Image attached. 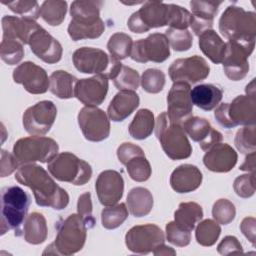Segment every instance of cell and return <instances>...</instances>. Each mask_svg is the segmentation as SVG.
Instances as JSON below:
<instances>
[{"instance_id": "cell-51", "label": "cell", "mask_w": 256, "mask_h": 256, "mask_svg": "<svg viewBox=\"0 0 256 256\" xmlns=\"http://www.w3.org/2000/svg\"><path fill=\"white\" fill-rule=\"evenodd\" d=\"M77 212L84 220L88 229L94 227L96 220L92 214V201L90 192H85L79 196L77 202Z\"/></svg>"}, {"instance_id": "cell-26", "label": "cell", "mask_w": 256, "mask_h": 256, "mask_svg": "<svg viewBox=\"0 0 256 256\" xmlns=\"http://www.w3.org/2000/svg\"><path fill=\"white\" fill-rule=\"evenodd\" d=\"M222 1H197L193 0L190 2L192 10V17L190 26L195 33L199 36L204 31L212 29L214 17L218 13L219 6Z\"/></svg>"}, {"instance_id": "cell-45", "label": "cell", "mask_w": 256, "mask_h": 256, "mask_svg": "<svg viewBox=\"0 0 256 256\" xmlns=\"http://www.w3.org/2000/svg\"><path fill=\"white\" fill-rule=\"evenodd\" d=\"M165 36L168 39L169 45L175 51H187L191 48L193 44V38L191 33L187 30H180L174 28H168L165 31Z\"/></svg>"}, {"instance_id": "cell-6", "label": "cell", "mask_w": 256, "mask_h": 256, "mask_svg": "<svg viewBox=\"0 0 256 256\" xmlns=\"http://www.w3.org/2000/svg\"><path fill=\"white\" fill-rule=\"evenodd\" d=\"M87 229L84 220L78 213L69 215L59 223L55 241L49 245L54 249L52 254L68 256L79 252L85 244Z\"/></svg>"}, {"instance_id": "cell-37", "label": "cell", "mask_w": 256, "mask_h": 256, "mask_svg": "<svg viewBox=\"0 0 256 256\" xmlns=\"http://www.w3.org/2000/svg\"><path fill=\"white\" fill-rule=\"evenodd\" d=\"M67 2L60 0L44 1L40 8V16L51 26L60 25L66 16Z\"/></svg>"}, {"instance_id": "cell-36", "label": "cell", "mask_w": 256, "mask_h": 256, "mask_svg": "<svg viewBox=\"0 0 256 256\" xmlns=\"http://www.w3.org/2000/svg\"><path fill=\"white\" fill-rule=\"evenodd\" d=\"M155 128L154 114L149 109H140L128 127L129 134L136 140L148 138Z\"/></svg>"}, {"instance_id": "cell-57", "label": "cell", "mask_w": 256, "mask_h": 256, "mask_svg": "<svg viewBox=\"0 0 256 256\" xmlns=\"http://www.w3.org/2000/svg\"><path fill=\"white\" fill-rule=\"evenodd\" d=\"M245 91H246L247 95L255 96V79H252V81L246 86Z\"/></svg>"}, {"instance_id": "cell-25", "label": "cell", "mask_w": 256, "mask_h": 256, "mask_svg": "<svg viewBox=\"0 0 256 256\" xmlns=\"http://www.w3.org/2000/svg\"><path fill=\"white\" fill-rule=\"evenodd\" d=\"M238 160L237 152L227 143H217L206 151L203 163L212 172L226 173L234 168Z\"/></svg>"}, {"instance_id": "cell-9", "label": "cell", "mask_w": 256, "mask_h": 256, "mask_svg": "<svg viewBox=\"0 0 256 256\" xmlns=\"http://www.w3.org/2000/svg\"><path fill=\"white\" fill-rule=\"evenodd\" d=\"M47 168L55 179L76 186L86 184L92 176L90 164L70 152L57 154L48 163Z\"/></svg>"}, {"instance_id": "cell-22", "label": "cell", "mask_w": 256, "mask_h": 256, "mask_svg": "<svg viewBox=\"0 0 256 256\" xmlns=\"http://www.w3.org/2000/svg\"><path fill=\"white\" fill-rule=\"evenodd\" d=\"M95 189L99 202L103 206H112L118 203L124 192L122 175L115 170L102 171L96 180Z\"/></svg>"}, {"instance_id": "cell-13", "label": "cell", "mask_w": 256, "mask_h": 256, "mask_svg": "<svg viewBox=\"0 0 256 256\" xmlns=\"http://www.w3.org/2000/svg\"><path fill=\"white\" fill-rule=\"evenodd\" d=\"M57 108L52 101L43 100L27 108L22 117L25 131L30 135L43 136L55 122Z\"/></svg>"}, {"instance_id": "cell-35", "label": "cell", "mask_w": 256, "mask_h": 256, "mask_svg": "<svg viewBox=\"0 0 256 256\" xmlns=\"http://www.w3.org/2000/svg\"><path fill=\"white\" fill-rule=\"evenodd\" d=\"M77 78L64 70L54 71L49 77V90L60 99L74 97Z\"/></svg>"}, {"instance_id": "cell-24", "label": "cell", "mask_w": 256, "mask_h": 256, "mask_svg": "<svg viewBox=\"0 0 256 256\" xmlns=\"http://www.w3.org/2000/svg\"><path fill=\"white\" fill-rule=\"evenodd\" d=\"M28 45L31 51L45 63L54 64L61 60L63 48L60 42L42 27L31 35Z\"/></svg>"}, {"instance_id": "cell-52", "label": "cell", "mask_w": 256, "mask_h": 256, "mask_svg": "<svg viewBox=\"0 0 256 256\" xmlns=\"http://www.w3.org/2000/svg\"><path fill=\"white\" fill-rule=\"evenodd\" d=\"M217 251L221 255H230V254H240L243 253V248L241 243L235 236L228 235L224 237L217 246Z\"/></svg>"}, {"instance_id": "cell-17", "label": "cell", "mask_w": 256, "mask_h": 256, "mask_svg": "<svg viewBox=\"0 0 256 256\" xmlns=\"http://www.w3.org/2000/svg\"><path fill=\"white\" fill-rule=\"evenodd\" d=\"M120 163L126 166L130 178L136 182H144L151 176L152 169L141 147L130 142H124L117 148Z\"/></svg>"}, {"instance_id": "cell-33", "label": "cell", "mask_w": 256, "mask_h": 256, "mask_svg": "<svg viewBox=\"0 0 256 256\" xmlns=\"http://www.w3.org/2000/svg\"><path fill=\"white\" fill-rule=\"evenodd\" d=\"M127 208L135 217L148 215L153 208V196L151 192L144 187H135L127 195Z\"/></svg>"}, {"instance_id": "cell-55", "label": "cell", "mask_w": 256, "mask_h": 256, "mask_svg": "<svg viewBox=\"0 0 256 256\" xmlns=\"http://www.w3.org/2000/svg\"><path fill=\"white\" fill-rule=\"evenodd\" d=\"M240 170L255 173V152L247 154L244 163L240 166Z\"/></svg>"}, {"instance_id": "cell-39", "label": "cell", "mask_w": 256, "mask_h": 256, "mask_svg": "<svg viewBox=\"0 0 256 256\" xmlns=\"http://www.w3.org/2000/svg\"><path fill=\"white\" fill-rule=\"evenodd\" d=\"M221 233V227L215 220L206 219L198 223L195 231V238L198 244L209 247L216 243Z\"/></svg>"}, {"instance_id": "cell-42", "label": "cell", "mask_w": 256, "mask_h": 256, "mask_svg": "<svg viewBox=\"0 0 256 256\" xmlns=\"http://www.w3.org/2000/svg\"><path fill=\"white\" fill-rule=\"evenodd\" d=\"M234 144L238 151L243 154H250L256 149V127L248 125L240 128L234 139Z\"/></svg>"}, {"instance_id": "cell-40", "label": "cell", "mask_w": 256, "mask_h": 256, "mask_svg": "<svg viewBox=\"0 0 256 256\" xmlns=\"http://www.w3.org/2000/svg\"><path fill=\"white\" fill-rule=\"evenodd\" d=\"M128 217V208L125 203L107 206L101 212V223L106 229H115L121 226Z\"/></svg>"}, {"instance_id": "cell-27", "label": "cell", "mask_w": 256, "mask_h": 256, "mask_svg": "<svg viewBox=\"0 0 256 256\" xmlns=\"http://www.w3.org/2000/svg\"><path fill=\"white\" fill-rule=\"evenodd\" d=\"M1 23L3 31L2 38L16 40L22 44H28L31 35L41 27L34 20L10 15H5Z\"/></svg>"}, {"instance_id": "cell-10", "label": "cell", "mask_w": 256, "mask_h": 256, "mask_svg": "<svg viewBox=\"0 0 256 256\" xmlns=\"http://www.w3.org/2000/svg\"><path fill=\"white\" fill-rule=\"evenodd\" d=\"M58 143L49 137L29 136L17 140L13 146V154L20 164L34 162L49 163L57 154Z\"/></svg>"}, {"instance_id": "cell-34", "label": "cell", "mask_w": 256, "mask_h": 256, "mask_svg": "<svg viewBox=\"0 0 256 256\" xmlns=\"http://www.w3.org/2000/svg\"><path fill=\"white\" fill-rule=\"evenodd\" d=\"M203 218L202 207L196 202L180 203L174 213V222L183 230L191 232Z\"/></svg>"}, {"instance_id": "cell-30", "label": "cell", "mask_w": 256, "mask_h": 256, "mask_svg": "<svg viewBox=\"0 0 256 256\" xmlns=\"http://www.w3.org/2000/svg\"><path fill=\"white\" fill-rule=\"evenodd\" d=\"M192 104L205 111H210L222 100L223 91L213 84H200L190 91Z\"/></svg>"}, {"instance_id": "cell-46", "label": "cell", "mask_w": 256, "mask_h": 256, "mask_svg": "<svg viewBox=\"0 0 256 256\" xmlns=\"http://www.w3.org/2000/svg\"><path fill=\"white\" fill-rule=\"evenodd\" d=\"M12 12L20 15L22 18L29 20H36L40 17V6L37 1H12L3 2Z\"/></svg>"}, {"instance_id": "cell-14", "label": "cell", "mask_w": 256, "mask_h": 256, "mask_svg": "<svg viewBox=\"0 0 256 256\" xmlns=\"http://www.w3.org/2000/svg\"><path fill=\"white\" fill-rule=\"evenodd\" d=\"M163 231L155 224L136 225L125 235V244L128 250L137 254L153 252L159 245L164 244Z\"/></svg>"}, {"instance_id": "cell-32", "label": "cell", "mask_w": 256, "mask_h": 256, "mask_svg": "<svg viewBox=\"0 0 256 256\" xmlns=\"http://www.w3.org/2000/svg\"><path fill=\"white\" fill-rule=\"evenodd\" d=\"M23 235L27 243L33 245L43 243L48 235L45 217L38 212H32L29 214L24 222Z\"/></svg>"}, {"instance_id": "cell-18", "label": "cell", "mask_w": 256, "mask_h": 256, "mask_svg": "<svg viewBox=\"0 0 256 256\" xmlns=\"http://www.w3.org/2000/svg\"><path fill=\"white\" fill-rule=\"evenodd\" d=\"M168 72L173 82L194 84L208 77L210 67L203 57L194 55L173 61L168 69Z\"/></svg>"}, {"instance_id": "cell-48", "label": "cell", "mask_w": 256, "mask_h": 256, "mask_svg": "<svg viewBox=\"0 0 256 256\" xmlns=\"http://www.w3.org/2000/svg\"><path fill=\"white\" fill-rule=\"evenodd\" d=\"M191 13L176 4H170V14H169V22L168 25L170 28L184 30L190 26L191 22Z\"/></svg>"}, {"instance_id": "cell-15", "label": "cell", "mask_w": 256, "mask_h": 256, "mask_svg": "<svg viewBox=\"0 0 256 256\" xmlns=\"http://www.w3.org/2000/svg\"><path fill=\"white\" fill-rule=\"evenodd\" d=\"M255 45L228 40L222 60L225 75L232 81L242 80L249 71L248 58Z\"/></svg>"}, {"instance_id": "cell-5", "label": "cell", "mask_w": 256, "mask_h": 256, "mask_svg": "<svg viewBox=\"0 0 256 256\" xmlns=\"http://www.w3.org/2000/svg\"><path fill=\"white\" fill-rule=\"evenodd\" d=\"M154 129L163 151L170 159L181 160L190 157L192 146L186 132L181 124L171 122L166 112L158 115Z\"/></svg>"}, {"instance_id": "cell-8", "label": "cell", "mask_w": 256, "mask_h": 256, "mask_svg": "<svg viewBox=\"0 0 256 256\" xmlns=\"http://www.w3.org/2000/svg\"><path fill=\"white\" fill-rule=\"evenodd\" d=\"M214 117L227 129L237 125H255L256 96L239 95L231 103H222L216 108Z\"/></svg>"}, {"instance_id": "cell-43", "label": "cell", "mask_w": 256, "mask_h": 256, "mask_svg": "<svg viewBox=\"0 0 256 256\" xmlns=\"http://www.w3.org/2000/svg\"><path fill=\"white\" fill-rule=\"evenodd\" d=\"M113 83L119 91H134L139 86L140 77L136 70L122 64L118 73L113 78Z\"/></svg>"}, {"instance_id": "cell-28", "label": "cell", "mask_w": 256, "mask_h": 256, "mask_svg": "<svg viewBox=\"0 0 256 256\" xmlns=\"http://www.w3.org/2000/svg\"><path fill=\"white\" fill-rule=\"evenodd\" d=\"M202 179V173L197 166L181 164L171 173L170 185L177 193H189L200 187Z\"/></svg>"}, {"instance_id": "cell-12", "label": "cell", "mask_w": 256, "mask_h": 256, "mask_svg": "<svg viewBox=\"0 0 256 256\" xmlns=\"http://www.w3.org/2000/svg\"><path fill=\"white\" fill-rule=\"evenodd\" d=\"M170 56V45L165 34L152 33L145 39L137 40L133 43L130 57L139 63L152 61L161 63Z\"/></svg>"}, {"instance_id": "cell-1", "label": "cell", "mask_w": 256, "mask_h": 256, "mask_svg": "<svg viewBox=\"0 0 256 256\" xmlns=\"http://www.w3.org/2000/svg\"><path fill=\"white\" fill-rule=\"evenodd\" d=\"M15 179L32 190L37 205L41 207L62 210L69 203V195L66 190L58 186L40 165L23 164L18 168Z\"/></svg>"}, {"instance_id": "cell-23", "label": "cell", "mask_w": 256, "mask_h": 256, "mask_svg": "<svg viewBox=\"0 0 256 256\" xmlns=\"http://www.w3.org/2000/svg\"><path fill=\"white\" fill-rule=\"evenodd\" d=\"M182 127L194 142L199 143L203 151H207L215 144L220 143L223 138L222 134L214 129L205 118L190 116L183 122Z\"/></svg>"}, {"instance_id": "cell-2", "label": "cell", "mask_w": 256, "mask_h": 256, "mask_svg": "<svg viewBox=\"0 0 256 256\" xmlns=\"http://www.w3.org/2000/svg\"><path fill=\"white\" fill-rule=\"evenodd\" d=\"M102 1L76 0L71 3V21L68 34L73 41L82 39H96L102 35L105 25L100 17Z\"/></svg>"}, {"instance_id": "cell-21", "label": "cell", "mask_w": 256, "mask_h": 256, "mask_svg": "<svg viewBox=\"0 0 256 256\" xmlns=\"http://www.w3.org/2000/svg\"><path fill=\"white\" fill-rule=\"evenodd\" d=\"M108 92V79L101 74L90 78L77 80L74 97L85 106H98L106 98Z\"/></svg>"}, {"instance_id": "cell-47", "label": "cell", "mask_w": 256, "mask_h": 256, "mask_svg": "<svg viewBox=\"0 0 256 256\" xmlns=\"http://www.w3.org/2000/svg\"><path fill=\"white\" fill-rule=\"evenodd\" d=\"M236 215L234 204L227 199L217 200L212 207V216L214 220L222 225L231 223Z\"/></svg>"}, {"instance_id": "cell-19", "label": "cell", "mask_w": 256, "mask_h": 256, "mask_svg": "<svg viewBox=\"0 0 256 256\" xmlns=\"http://www.w3.org/2000/svg\"><path fill=\"white\" fill-rule=\"evenodd\" d=\"M190 84L174 82L167 95V115L171 122L181 124L192 115L193 104L190 97Z\"/></svg>"}, {"instance_id": "cell-3", "label": "cell", "mask_w": 256, "mask_h": 256, "mask_svg": "<svg viewBox=\"0 0 256 256\" xmlns=\"http://www.w3.org/2000/svg\"><path fill=\"white\" fill-rule=\"evenodd\" d=\"M30 205L29 195L19 186L4 187L1 191V235L13 230L15 236L23 234L24 222Z\"/></svg>"}, {"instance_id": "cell-50", "label": "cell", "mask_w": 256, "mask_h": 256, "mask_svg": "<svg viewBox=\"0 0 256 256\" xmlns=\"http://www.w3.org/2000/svg\"><path fill=\"white\" fill-rule=\"evenodd\" d=\"M235 193L242 198H249L255 193V173L238 176L233 183Z\"/></svg>"}, {"instance_id": "cell-49", "label": "cell", "mask_w": 256, "mask_h": 256, "mask_svg": "<svg viewBox=\"0 0 256 256\" xmlns=\"http://www.w3.org/2000/svg\"><path fill=\"white\" fill-rule=\"evenodd\" d=\"M166 238L168 242L175 246L185 247L191 241V233L181 229L174 221H171L166 224Z\"/></svg>"}, {"instance_id": "cell-4", "label": "cell", "mask_w": 256, "mask_h": 256, "mask_svg": "<svg viewBox=\"0 0 256 256\" xmlns=\"http://www.w3.org/2000/svg\"><path fill=\"white\" fill-rule=\"evenodd\" d=\"M219 31L228 40L255 45L256 14L239 6H228L219 19Z\"/></svg>"}, {"instance_id": "cell-16", "label": "cell", "mask_w": 256, "mask_h": 256, "mask_svg": "<svg viewBox=\"0 0 256 256\" xmlns=\"http://www.w3.org/2000/svg\"><path fill=\"white\" fill-rule=\"evenodd\" d=\"M77 120L83 136L88 141L100 142L108 138L110 134L108 115L97 106H85L80 109Z\"/></svg>"}, {"instance_id": "cell-29", "label": "cell", "mask_w": 256, "mask_h": 256, "mask_svg": "<svg viewBox=\"0 0 256 256\" xmlns=\"http://www.w3.org/2000/svg\"><path fill=\"white\" fill-rule=\"evenodd\" d=\"M140 99L136 92L124 90L119 91L111 100L108 108V118L114 122L125 120L139 106Z\"/></svg>"}, {"instance_id": "cell-20", "label": "cell", "mask_w": 256, "mask_h": 256, "mask_svg": "<svg viewBox=\"0 0 256 256\" xmlns=\"http://www.w3.org/2000/svg\"><path fill=\"white\" fill-rule=\"evenodd\" d=\"M15 83L23 85L31 94H43L49 88V78L46 71L31 61L18 65L13 71Z\"/></svg>"}, {"instance_id": "cell-11", "label": "cell", "mask_w": 256, "mask_h": 256, "mask_svg": "<svg viewBox=\"0 0 256 256\" xmlns=\"http://www.w3.org/2000/svg\"><path fill=\"white\" fill-rule=\"evenodd\" d=\"M170 4L160 1L143 2L142 7L132 13L127 21V26L134 33H145L152 28L168 25Z\"/></svg>"}, {"instance_id": "cell-38", "label": "cell", "mask_w": 256, "mask_h": 256, "mask_svg": "<svg viewBox=\"0 0 256 256\" xmlns=\"http://www.w3.org/2000/svg\"><path fill=\"white\" fill-rule=\"evenodd\" d=\"M132 46V38L128 34L122 32L114 33L109 38L107 43V49L110 53V56L118 61L130 56Z\"/></svg>"}, {"instance_id": "cell-31", "label": "cell", "mask_w": 256, "mask_h": 256, "mask_svg": "<svg viewBox=\"0 0 256 256\" xmlns=\"http://www.w3.org/2000/svg\"><path fill=\"white\" fill-rule=\"evenodd\" d=\"M198 37V44L203 54L215 64L222 63L226 50V43L221 37L213 29L204 31Z\"/></svg>"}, {"instance_id": "cell-7", "label": "cell", "mask_w": 256, "mask_h": 256, "mask_svg": "<svg viewBox=\"0 0 256 256\" xmlns=\"http://www.w3.org/2000/svg\"><path fill=\"white\" fill-rule=\"evenodd\" d=\"M75 68L85 74H101L113 80L122 63L109 56L103 50L92 47H81L72 56Z\"/></svg>"}, {"instance_id": "cell-56", "label": "cell", "mask_w": 256, "mask_h": 256, "mask_svg": "<svg viewBox=\"0 0 256 256\" xmlns=\"http://www.w3.org/2000/svg\"><path fill=\"white\" fill-rule=\"evenodd\" d=\"M154 255L156 256H163V255H176V251L171 248V247H168L166 246L165 244H161L159 245L153 252H152Z\"/></svg>"}, {"instance_id": "cell-54", "label": "cell", "mask_w": 256, "mask_h": 256, "mask_svg": "<svg viewBox=\"0 0 256 256\" xmlns=\"http://www.w3.org/2000/svg\"><path fill=\"white\" fill-rule=\"evenodd\" d=\"M255 224L256 220L254 217H246L240 224L241 232L252 243L253 246L255 245Z\"/></svg>"}, {"instance_id": "cell-44", "label": "cell", "mask_w": 256, "mask_h": 256, "mask_svg": "<svg viewBox=\"0 0 256 256\" xmlns=\"http://www.w3.org/2000/svg\"><path fill=\"white\" fill-rule=\"evenodd\" d=\"M140 83L144 91L152 94L159 93L165 85V74L159 69H147L143 72Z\"/></svg>"}, {"instance_id": "cell-53", "label": "cell", "mask_w": 256, "mask_h": 256, "mask_svg": "<svg viewBox=\"0 0 256 256\" xmlns=\"http://www.w3.org/2000/svg\"><path fill=\"white\" fill-rule=\"evenodd\" d=\"M20 163L18 162L17 158L14 154L9 153L8 151L2 149L1 150V160H0V175L1 177H6L12 174L17 168Z\"/></svg>"}, {"instance_id": "cell-41", "label": "cell", "mask_w": 256, "mask_h": 256, "mask_svg": "<svg viewBox=\"0 0 256 256\" xmlns=\"http://www.w3.org/2000/svg\"><path fill=\"white\" fill-rule=\"evenodd\" d=\"M24 56L23 44L12 39L2 38L0 44V57L8 65L18 64Z\"/></svg>"}]
</instances>
